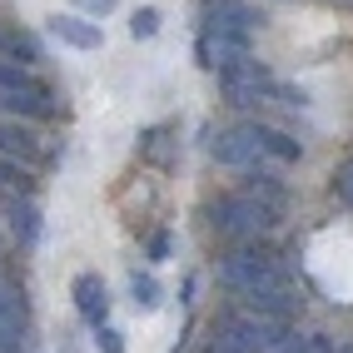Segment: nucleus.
Masks as SVG:
<instances>
[{
    "mask_svg": "<svg viewBox=\"0 0 353 353\" xmlns=\"http://www.w3.org/2000/svg\"><path fill=\"white\" fill-rule=\"evenodd\" d=\"M289 279L294 274L284 264V254H279L274 244H264V239H244V244H234L219 259V284L234 299H254V294H264V289L289 284Z\"/></svg>",
    "mask_w": 353,
    "mask_h": 353,
    "instance_id": "f257e3e1",
    "label": "nucleus"
},
{
    "mask_svg": "<svg viewBox=\"0 0 353 353\" xmlns=\"http://www.w3.org/2000/svg\"><path fill=\"white\" fill-rule=\"evenodd\" d=\"M279 219H284V214H274L269 204H259V199H249V194H239V190H229V194H219V199L204 204V224L214 229L219 239H229V244L264 239V234L279 229Z\"/></svg>",
    "mask_w": 353,
    "mask_h": 353,
    "instance_id": "f03ea898",
    "label": "nucleus"
},
{
    "mask_svg": "<svg viewBox=\"0 0 353 353\" xmlns=\"http://www.w3.org/2000/svg\"><path fill=\"white\" fill-rule=\"evenodd\" d=\"M214 80H219V95H224L234 110H259V105L279 100L274 70L259 65L254 55H249V60H234V65H224V70H214Z\"/></svg>",
    "mask_w": 353,
    "mask_h": 353,
    "instance_id": "7ed1b4c3",
    "label": "nucleus"
},
{
    "mask_svg": "<svg viewBox=\"0 0 353 353\" xmlns=\"http://www.w3.org/2000/svg\"><path fill=\"white\" fill-rule=\"evenodd\" d=\"M254 55V35H239V30H219V26H199V40H194V60L214 75V70L234 65V60H249Z\"/></svg>",
    "mask_w": 353,
    "mask_h": 353,
    "instance_id": "20e7f679",
    "label": "nucleus"
},
{
    "mask_svg": "<svg viewBox=\"0 0 353 353\" xmlns=\"http://www.w3.org/2000/svg\"><path fill=\"white\" fill-rule=\"evenodd\" d=\"M0 154L30 164V170H40V164L50 159V150H45V134L35 130V120H15V114H0Z\"/></svg>",
    "mask_w": 353,
    "mask_h": 353,
    "instance_id": "39448f33",
    "label": "nucleus"
},
{
    "mask_svg": "<svg viewBox=\"0 0 353 353\" xmlns=\"http://www.w3.org/2000/svg\"><path fill=\"white\" fill-rule=\"evenodd\" d=\"M209 154H214L219 164H224V170H264V154H259V145H254V139H249V130L244 125H229V130H219L214 139H209Z\"/></svg>",
    "mask_w": 353,
    "mask_h": 353,
    "instance_id": "423d86ee",
    "label": "nucleus"
},
{
    "mask_svg": "<svg viewBox=\"0 0 353 353\" xmlns=\"http://www.w3.org/2000/svg\"><path fill=\"white\" fill-rule=\"evenodd\" d=\"M70 299H75V314L90 328L110 323V289H105L100 274H75V279H70Z\"/></svg>",
    "mask_w": 353,
    "mask_h": 353,
    "instance_id": "0eeeda50",
    "label": "nucleus"
},
{
    "mask_svg": "<svg viewBox=\"0 0 353 353\" xmlns=\"http://www.w3.org/2000/svg\"><path fill=\"white\" fill-rule=\"evenodd\" d=\"M249 139L259 145V154H264L269 164H299L303 159V145L289 134V130H279V125H264V120H244Z\"/></svg>",
    "mask_w": 353,
    "mask_h": 353,
    "instance_id": "6e6552de",
    "label": "nucleus"
},
{
    "mask_svg": "<svg viewBox=\"0 0 353 353\" xmlns=\"http://www.w3.org/2000/svg\"><path fill=\"white\" fill-rule=\"evenodd\" d=\"M50 35H55L60 45H70V50H100V45H105L100 20H90V15H80V10L50 15Z\"/></svg>",
    "mask_w": 353,
    "mask_h": 353,
    "instance_id": "1a4fd4ad",
    "label": "nucleus"
},
{
    "mask_svg": "<svg viewBox=\"0 0 353 353\" xmlns=\"http://www.w3.org/2000/svg\"><path fill=\"white\" fill-rule=\"evenodd\" d=\"M239 194H249V199H259V204H269L274 214H289V184L279 179V164H264V170H244Z\"/></svg>",
    "mask_w": 353,
    "mask_h": 353,
    "instance_id": "9d476101",
    "label": "nucleus"
},
{
    "mask_svg": "<svg viewBox=\"0 0 353 353\" xmlns=\"http://www.w3.org/2000/svg\"><path fill=\"white\" fill-rule=\"evenodd\" d=\"M6 219H10V234H15V244L20 249H35L40 244V204L35 194H6Z\"/></svg>",
    "mask_w": 353,
    "mask_h": 353,
    "instance_id": "9b49d317",
    "label": "nucleus"
},
{
    "mask_svg": "<svg viewBox=\"0 0 353 353\" xmlns=\"http://www.w3.org/2000/svg\"><path fill=\"white\" fill-rule=\"evenodd\" d=\"M209 26H219V30H239V35H254L259 26H264V15H259L254 6H244V0H214V6L204 10Z\"/></svg>",
    "mask_w": 353,
    "mask_h": 353,
    "instance_id": "f8f14e48",
    "label": "nucleus"
},
{
    "mask_svg": "<svg viewBox=\"0 0 353 353\" xmlns=\"http://www.w3.org/2000/svg\"><path fill=\"white\" fill-rule=\"evenodd\" d=\"M130 303H134L139 314H154L159 303H164V289H159L154 269H130Z\"/></svg>",
    "mask_w": 353,
    "mask_h": 353,
    "instance_id": "ddd939ff",
    "label": "nucleus"
},
{
    "mask_svg": "<svg viewBox=\"0 0 353 353\" xmlns=\"http://www.w3.org/2000/svg\"><path fill=\"white\" fill-rule=\"evenodd\" d=\"M0 194H35V170L0 154Z\"/></svg>",
    "mask_w": 353,
    "mask_h": 353,
    "instance_id": "4468645a",
    "label": "nucleus"
},
{
    "mask_svg": "<svg viewBox=\"0 0 353 353\" xmlns=\"http://www.w3.org/2000/svg\"><path fill=\"white\" fill-rule=\"evenodd\" d=\"M0 323L30 334V303H26V294H20L15 284H6V279H0Z\"/></svg>",
    "mask_w": 353,
    "mask_h": 353,
    "instance_id": "2eb2a0df",
    "label": "nucleus"
},
{
    "mask_svg": "<svg viewBox=\"0 0 353 353\" xmlns=\"http://www.w3.org/2000/svg\"><path fill=\"white\" fill-rule=\"evenodd\" d=\"M45 80H35L30 65H15V60H0V95H15V90H40Z\"/></svg>",
    "mask_w": 353,
    "mask_h": 353,
    "instance_id": "dca6fc26",
    "label": "nucleus"
},
{
    "mask_svg": "<svg viewBox=\"0 0 353 353\" xmlns=\"http://www.w3.org/2000/svg\"><path fill=\"white\" fill-rule=\"evenodd\" d=\"M130 35H134V40H154V35H159V10H154V6H139V10L130 15Z\"/></svg>",
    "mask_w": 353,
    "mask_h": 353,
    "instance_id": "f3484780",
    "label": "nucleus"
},
{
    "mask_svg": "<svg viewBox=\"0 0 353 353\" xmlns=\"http://www.w3.org/2000/svg\"><path fill=\"white\" fill-rule=\"evenodd\" d=\"M0 353H30V339H26V328H10V323H0Z\"/></svg>",
    "mask_w": 353,
    "mask_h": 353,
    "instance_id": "a211bd4d",
    "label": "nucleus"
},
{
    "mask_svg": "<svg viewBox=\"0 0 353 353\" xmlns=\"http://www.w3.org/2000/svg\"><path fill=\"white\" fill-rule=\"evenodd\" d=\"M170 249H174V234H170V229H154L145 254H150V264H164V259H170Z\"/></svg>",
    "mask_w": 353,
    "mask_h": 353,
    "instance_id": "6ab92c4d",
    "label": "nucleus"
},
{
    "mask_svg": "<svg viewBox=\"0 0 353 353\" xmlns=\"http://www.w3.org/2000/svg\"><path fill=\"white\" fill-rule=\"evenodd\" d=\"M95 348L100 353H125V334H120V328H110V323H100L95 328Z\"/></svg>",
    "mask_w": 353,
    "mask_h": 353,
    "instance_id": "aec40b11",
    "label": "nucleus"
},
{
    "mask_svg": "<svg viewBox=\"0 0 353 353\" xmlns=\"http://www.w3.org/2000/svg\"><path fill=\"white\" fill-rule=\"evenodd\" d=\"M114 6H120V0H75V10H80V15H90V20H100V15H110Z\"/></svg>",
    "mask_w": 353,
    "mask_h": 353,
    "instance_id": "412c9836",
    "label": "nucleus"
},
{
    "mask_svg": "<svg viewBox=\"0 0 353 353\" xmlns=\"http://www.w3.org/2000/svg\"><path fill=\"white\" fill-rule=\"evenodd\" d=\"M334 190H339V199L353 209V159L343 164V170H339V179H334Z\"/></svg>",
    "mask_w": 353,
    "mask_h": 353,
    "instance_id": "4be33fe9",
    "label": "nucleus"
},
{
    "mask_svg": "<svg viewBox=\"0 0 353 353\" xmlns=\"http://www.w3.org/2000/svg\"><path fill=\"white\" fill-rule=\"evenodd\" d=\"M309 353H339V343L328 334H309Z\"/></svg>",
    "mask_w": 353,
    "mask_h": 353,
    "instance_id": "5701e85b",
    "label": "nucleus"
},
{
    "mask_svg": "<svg viewBox=\"0 0 353 353\" xmlns=\"http://www.w3.org/2000/svg\"><path fill=\"white\" fill-rule=\"evenodd\" d=\"M339 353H353V343H343V348H339Z\"/></svg>",
    "mask_w": 353,
    "mask_h": 353,
    "instance_id": "b1692460",
    "label": "nucleus"
},
{
    "mask_svg": "<svg viewBox=\"0 0 353 353\" xmlns=\"http://www.w3.org/2000/svg\"><path fill=\"white\" fill-rule=\"evenodd\" d=\"M0 35H6V26H0Z\"/></svg>",
    "mask_w": 353,
    "mask_h": 353,
    "instance_id": "393cba45",
    "label": "nucleus"
}]
</instances>
